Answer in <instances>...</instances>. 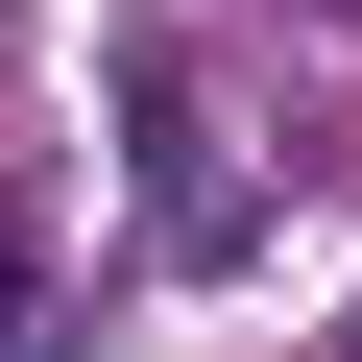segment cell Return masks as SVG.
<instances>
[{"mask_svg":"<svg viewBox=\"0 0 362 362\" xmlns=\"http://www.w3.org/2000/svg\"><path fill=\"white\" fill-rule=\"evenodd\" d=\"M121 121H145V194H169V242H194V266H242V169H218V121L169 97V73H121Z\"/></svg>","mask_w":362,"mask_h":362,"instance_id":"6da1fadb","label":"cell"},{"mask_svg":"<svg viewBox=\"0 0 362 362\" xmlns=\"http://www.w3.org/2000/svg\"><path fill=\"white\" fill-rule=\"evenodd\" d=\"M0 338H25V266H0Z\"/></svg>","mask_w":362,"mask_h":362,"instance_id":"7a4b0ae2","label":"cell"}]
</instances>
